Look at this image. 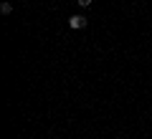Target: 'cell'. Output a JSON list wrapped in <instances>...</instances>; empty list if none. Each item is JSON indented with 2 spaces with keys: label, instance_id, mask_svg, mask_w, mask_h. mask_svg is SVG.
I'll return each mask as SVG.
<instances>
[{
  "label": "cell",
  "instance_id": "cell-1",
  "mask_svg": "<svg viewBox=\"0 0 152 139\" xmlns=\"http://www.w3.org/2000/svg\"><path fill=\"white\" fill-rule=\"evenodd\" d=\"M86 18H84V15H71L69 18V28H71V31H81V28H86Z\"/></svg>",
  "mask_w": 152,
  "mask_h": 139
},
{
  "label": "cell",
  "instance_id": "cell-2",
  "mask_svg": "<svg viewBox=\"0 0 152 139\" xmlns=\"http://www.w3.org/2000/svg\"><path fill=\"white\" fill-rule=\"evenodd\" d=\"M0 13H3V15H10V13H13V3H8V0H5V3H0Z\"/></svg>",
  "mask_w": 152,
  "mask_h": 139
},
{
  "label": "cell",
  "instance_id": "cell-3",
  "mask_svg": "<svg viewBox=\"0 0 152 139\" xmlns=\"http://www.w3.org/2000/svg\"><path fill=\"white\" fill-rule=\"evenodd\" d=\"M76 3H79V8H89L94 0H76Z\"/></svg>",
  "mask_w": 152,
  "mask_h": 139
},
{
  "label": "cell",
  "instance_id": "cell-4",
  "mask_svg": "<svg viewBox=\"0 0 152 139\" xmlns=\"http://www.w3.org/2000/svg\"><path fill=\"white\" fill-rule=\"evenodd\" d=\"M20 3H23V0H20Z\"/></svg>",
  "mask_w": 152,
  "mask_h": 139
}]
</instances>
